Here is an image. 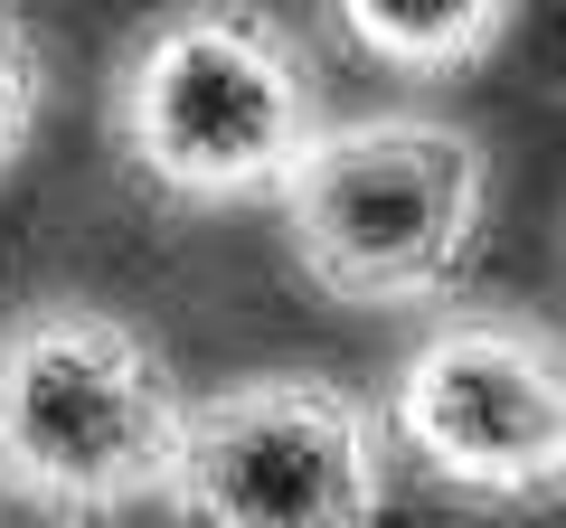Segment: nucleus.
<instances>
[{"instance_id":"obj_7","label":"nucleus","mask_w":566,"mask_h":528,"mask_svg":"<svg viewBox=\"0 0 566 528\" xmlns=\"http://www.w3.org/2000/svg\"><path fill=\"white\" fill-rule=\"evenodd\" d=\"M39 104H48V57H39V39H29V20L0 0V170L29 151Z\"/></svg>"},{"instance_id":"obj_4","label":"nucleus","mask_w":566,"mask_h":528,"mask_svg":"<svg viewBox=\"0 0 566 528\" xmlns=\"http://www.w3.org/2000/svg\"><path fill=\"white\" fill-rule=\"evenodd\" d=\"M387 415L322 368H245L189 397L161 509L180 528H378Z\"/></svg>"},{"instance_id":"obj_6","label":"nucleus","mask_w":566,"mask_h":528,"mask_svg":"<svg viewBox=\"0 0 566 528\" xmlns=\"http://www.w3.org/2000/svg\"><path fill=\"white\" fill-rule=\"evenodd\" d=\"M510 10L520 0H331V20H340V39L359 57L387 66V76H416V85L472 76L510 39Z\"/></svg>"},{"instance_id":"obj_2","label":"nucleus","mask_w":566,"mask_h":528,"mask_svg":"<svg viewBox=\"0 0 566 528\" xmlns=\"http://www.w3.org/2000/svg\"><path fill=\"white\" fill-rule=\"evenodd\" d=\"M189 397L133 321L29 303L0 321V490L57 528H104L161 500Z\"/></svg>"},{"instance_id":"obj_3","label":"nucleus","mask_w":566,"mask_h":528,"mask_svg":"<svg viewBox=\"0 0 566 528\" xmlns=\"http://www.w3.org/2000/svg\"><path fill=\"white\" fill-rule=\"evenodd\" d=\"M491 218V161L472 133L424 114L331 123L283 189V236L303 284L349 311H397L453 293Z\"/></svg>"},{"instance_id":"obj_1","label":"nucleus","mask_w":566,"mask_h":528,"mask_svg":"<svg viewBox=\"0 0 566 528\" xmlns=\"http://www.w3.org/2000/svg\"><path fill=\"white\" fill-rule=\"evenodd\" d=\"M114 151L142 189L180 208L283 199L322 142V76L303 39L255 0H180L114 66Z\"/></svg>"},{"instance_id":"obj_5","label":"nucleus","mask_w":566,"mask_h":528,"mask_svg":"<svg viewBox=\"0 0 566 528\" xmlns=\"http://www.w3.org/2000/svg\"><path fill=\"white\" fill-rule=\"evenodd\" d=\"M387 434L482 509L566 500V340L528 311H444L387 378Z\"/></svg>"}]
</instances>
